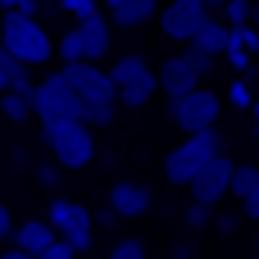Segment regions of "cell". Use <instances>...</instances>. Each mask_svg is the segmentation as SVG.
Masks as SVG:
<instances>
[{"label":"cell","instance_id":"obj_20","mask_svg":"<svg viewBox=\"0 0 259 259\" xmlns=\"http://www.w3.org/2000/svg\"><path fill=\"white\" fill-rule=\"evenodd\" d=\"M55 50H59V59H64V64H82V59H87V50H82V32H77V27H73V32H64Z\"/></svg>","mask_w":259,"mask_h":259},{"label":"cell","instance_id":"obj_6","mask_svg":"<svg viewBox=\"0 0 259 259\" xmlns=\"http://www.w3.org/2000/svg\"><path fill=\"white\" fill-rule=\"evenodd\" d=\"M64 77H68V87H73L82 100L118 105V87H114V77H109L105 68H96L91 59H82V64H64Z\"/></svg>","mask_w":259,"mask_h":259},{"label":"cell","instance_id":"obj_1","mask_svg":"<svg viewBox=\"0 0 259 259\" xmlns=\"http://www.w3.org/2000/svg\"><path fill=\"white\" fill-rule=\"evenodd\" d=\"M219 155H223V132H214V127L191 132V137L164 159V178H168L173 187H191V178H196L209 159H219Z\"/></svg>","mask_w":259,"mask_h":259},{"label":"cell","instance_id":"obj_9","mask_svg":"<svg viewBox=\"0 0 259 259\" xmlns=\"http://www.w3.org/2000/svg\"><path fill=\"white\" fill-rule=\"evenodd\" d=\"M232 159L228 155H219V159H209L196 178H191V200H205V205H219L223 196H228V187H232Z\"/></svg>","mask_w":259,"mask_h":259},{"label":"cell","instance_id":"obj_26","mask_svg":"<svg viewBox=\"0 0 259 259\" xmlns=\"http://www.w3.org/2000/svg\"><path fill=\"white\" fill-rule=\"evenodd\" d=\"M182 59H187V64H191V68L200 73V77H205V73L214 68V55H205L200 46H187V50H182Z\"/></svg>","mask_w":259,"mask_h":259},{"label":"cell","instance_id":"obj_25","mask_svg":"<svg viewBox=\"0 0 259 259\" xmlns=\"http://www.w3.org/2000/svg\"><path fill=\"white\" fill-rule=\"evenodd\" d=\"M250 14H255V5L250 0H228V27H241V23H250Z\"/></svg>","mask_w":259,"mask_h":259},{"label":"cell","instance_id":"obj_19","mask_svg":"<svg viewBox=\"0 0 259 259\" xmlns=\"http://www.w3.org/2000/svg\"><path fill=\"white\" fill-rule=\"evenodd\" d=\"M0 114H5L9 123L27 118V114H32V96H23V91H9V96H0Z\"/></svg>","mask_w":259,"mask_h":259},{"label":"cell","instance_id":"obj_13","mask_svg":"<svg viewBox=\"0 0 259 259\" xmlns=\"http://www.w3.org/2000/svg\"><path fill=\"white\" fill-rule=\"evenodd\" d=\"M187 46H200L205 55H214V59H219V55H228V46H232V27H228V23H219V18L209 14V18H205V27H200Z\"/></svg>","mask_w":259,"mask_h":259},{"label":"cell","instance_id":"obj_27","mask_svg":"<svg viewBox=\"0 0 259 259\" xmlns=\"http://www.w3.org/2000/svg\"><path fill=\"white\" fill-rule=\"evenodd\" d=\"M59 5H64V14H73L77 23H82V18H91V14H100V9H96V0H59Z\"/></svg>","mask_w":259,"mask_h":259},{"label":"cell","instance_id":"obj_34","mask_svg":"<svg viewBox=\"0 0 259 259\" xmlns=\"http://www.w3.org/2000/svg\"><path fill=\"white\" fill-rule=\"evenodd\" d=\"M14 237V219H9V209L0 205V241H9Z\"/></svg>","mask_w":259,"mask_h":259},{"label":"cell","instance_id":"obj_39","mask_svg":"<svg viewBox=\"0 0 259 259\" xmlns=\"http://www.w3.org/2000/svg\"><path fill=\"white\" fill-rule=\"evenodd\" d=\"M250 114H255V123H259V100H255V105H250Z\"/></svg>","mask_w":259,"mask_h":259},{"label":"cell","instance_id":"obj_14","mask_svg":"<svg viewBox=\"0 0 259 259\" xmlns=\"http://www.w3.org/2000/svg\"><path fill=\"white\" fill-rule=\"evenodd\" d=\"M55 237H59V232H55L50 223H41V219H32V223H18L9 241H14L18 250H27V255H41V250H46V246H50Z\"/></svg>","mask_w":259,"mask_h":259},{"label":"cell","instance_id":"obj_29","mask_svg":"<svg viewBox=\"0 0 259 259\" xmlns=\"http://www.w3.org/2000/svg\"><path fill=\"white\" fill-rule=\"evenodd\" d=\"M59 168L64 164H36V182L41 187H59Z\"/></svg>","mask_w":259,"mask_h":259},{"label":"cell","instance_id":"obj_36","mask_svg":"<svg viewBox=\"0 0 259 259\" xmlns=\"http://www.w3.org/2000/svg\"><path fill=\"white\" fill-rule=\"evenodd\" d=\"M0 259H36V255H27V250H18V246H9V250H5Z\"/></svg>","mask_w":259,"mask_h":259},{"label":"cell","instance_id":"obj_33","mask_svg":"<svg viewBox=\"0 0 259 259\" xmlns=\"http://www.w3.org/2000/svg\"><path fill=\"white\" fill-rule=\"evenodd\" d=\"M228 64H232V68H246V64H250V55H246L241 46H228Z\"/></svg>","mask_w":259,"mask_h":259},{"label":"cell","instance_id":"obj_16","mask_svg":"<svg viewBox=\"0 0 259 259\" xmlns=\"http://www.w3.org/2000/svg\"><path fill=\"white\" fill-rule=\"evenodd\" d=\"M155 87H159V77H155V73H146V77H137V82L118 87V105H127V109H141V105L155 96Z\"/></svg>","mask_w":259,"mask_h":259},{"label":"cell","instance_id":"obj_35","mask_svg":"<svg viewBox=\"0 0 259 259\" xmlns=\"http://www.w3.org/2000/svg\"><path fill=\"white\" fill-rule=\"evenodd\" d=\"M219 232H223V237H232V232H237V219H232V214H223V219H219Z\"/></svg>","mask_w":259,"mask_h":259},{"label":"cell","instance_id":"obj_30","mask_svg":"<svg viewBox=\"0 0 259 259\" xmlns=\"http://www.w3.org/2000/svg\"><path fill=\"white\" fill-rule=\"evenodd\" d=\"M36 5H41V0H0L5 14H32V18H36Z\"/></svg>","mask_w":259,"mask_h":259},{"label":"cell","instance_id":"obj_11","mask_svg":"<svg viewBox=\"0 0 259 259\" xmlns=\"http://www.w3.org/2000/svg\"><path fill=\"white\" fill-rule=\"evenodd\" d=\"M150 205H155V196H150L146 187H137V182H114V187H109V209H114L118 219H141Z\"/></svg>","mask_w":259,"mask_h":259},{"label":"cell","instance_id":"obj_43","mask_svg":"<svg viewBox=\"0 0 259 259\" xmlns=\"http://www.w3.org/2000/svg\"><path fill=\"white\" fill-rule=\"evenodd\" d=\"M255 164H259V159H255Z\"/></svg>","mask_w":259,"mask_h":259},{"label":"cell","instance_id":"obj_40","mask_svg":"<svg viewBox=\"0 0 259 259\" xmlns=\"http://www.w3.org/2000/svg\"><path fill=\"white\" fill-rule=\"evenodd\" d=\"M250 23H255V27H259V5H255V14H250Z\"/></svg>","mask_w":259,"mask_h":259},{"label":"cell","instance_id":"obj_12","mask_svg":"<svg viewBox=\"0 0 259 259\" xmlns=\"http://www.w3.org/2000/svg\"><path fill=\"white\" fill-rule=\"evenodd\" d=\"M77 32H82L87 59H105V50H109V18H105V14H91V18L77 23Z\"/></svg>","mask_w":259,"mask_h":259},{"label":"cell","instance_id":"obj_3","mask_svg":"<svg viewBox=\"0 0 259 259\" xmlns=\"http://www.w3.org/2000/svg\"><path fill=\"white\" fill-rule=\"evenodd\" d=\"M46 132V146H50V155H55V164H64V168H87L91 159H96V132L82 123V118H64V123H41Z\"/></svg>","mask_w":259,"mask_h":259},{"label":"cell","instance_id":"obj_8","mask_svg":"<svg viewBox=\"0 0 259 259\" xmlns=\"http://www.w3.org/2000/svg\"><path fill=\"white\" fill-rule=\"evenodd\" d=\"M205 18H209L205 0H168V5H164V18H159V27H164L173 41H191V36L205 27Z\"/></svg>","mask_w":259,"mask_h":259},{"label":"cell","instance_id":"obj_18","mask_svg":"<svg viewBox=\"0 0 259 259\" xmlns=\"http://www.w3.org/2000/svg\"><path fill=\"white\" fill-rule=\"evenodd\" d=\"M255 187H259V164H237V168H232V187H228V191H232L237 200H246Z\"/></svg>","mask_w":259,"mask_h":259},{"label":"cell","instance_id":"obj_5","mask_svg":"<svg viewBox=\"0 0 259 259\" xmlns=\"http://www.w3.org/2000/svg\"><path fill=\"white\" fill-rule=\"evenodd\" d=\"M219 109H223V100H219L214 91H205V87H196L191 96H173V100H168V118H173L182 132H205V127H214V123H219Z\"/></svg>","mask_w":259,"mask_h":259},{"label":"cell","instance_id":"obj_7","mask_svg":"<svg viewBox=\"0 0 259 259\" xmlns=\"http://www.w3.org/2000/svg\"><path fill=\"white\" fill-rule=\"evenodd\" d=\"M46 223H50L73 250H87V246H91V228H96V219L87 214V205H77V200H55Z\"/></svg>","mask_w":259,"mask_h":259},{"label":"cell","instance_id":"obj_32","mask_svg":"<svg viewBox=\"0 0 259 259\" xmlns=\"http://www.w3.org/2000/svg\"><path fill=\"white\" fill-rule=\"evenodd\" d=\"M241 214H246V219H255V223H259V187L250 191V196H246V200H241Z\"/></svg>","mask_w":259,"mask_h":259},{"label":"cell","instance_id":"obj_15","mask_svg":"<svg viewBox=\"0 0 259 259\" xmlns=\"http://www.w3.org/2000/svg\"><path fill=\"white\" fill-rule=\"evenodd\" d=\"M105 5H109V18L118 27H141V23L155 18V5L159 0H105Z\"/></svg>","mask_w":259,"mask_h":259},{"label":"cell","instance_id":"obj_17","mask_svg":"<svg viewBox=\"0 0 259 259\" xmlns=\"http://www.w3.org/2000/svg\"><path fill=\"white\" fill-rule=\"evenodd\" d=\"M150 73V64L141 59V55H123L114 68H109V77H114V87H127V82H137V77H146Z\"/></svg>","mask_w":259,"mask_h":259},{"label":"cell","instance_id":"obj_24","mask_svg":"<svg viewBox=\"0 0 259 259\" xmlns=\"http://www.w3.org/2000/svg\"><path fill=\"white\" fill-rule=\"evenodd\" d=\"M109 259H146V241H141V237H123V241L109 250Z\"/></svg>","mask_w":259,"mask_h":259},{"label":"cell","instance_id":"obj_2","mask_svg":"<svg viewBox=\"0 0 259 259\" xmlns=\"http://www.w3.org/2000/svg\"><path fill=\"white\" fill-rule=\"evenodd\" d=\"M0 41L9 46L14 59H23L27 68H36V64H46V59L55 55V41L46 36V27H41L32 14H5V18H0Z\"/></svg>","mask_w":259,"mask_h":259},{"label":"cell","instance_id":"obj_23","mask_svg":"<svg viewBox=\"0 0 259 259\" xmlns=\"http://www.w3.org/2000/svg\"><path fill=\"white\" fill-rule=\"evenodd\" d=\"M232 46H241L246 55H255V50H259V27H255V23H241V27H232Z\"/></svg>","mask_w":259,"mask_h":259},{"label":"cell","instance_id":"obj_42","mask_svg":"<svg viewBox=\"0 0 259 259\" xmlns=\"http://www.w3.org/2000/svg\"><path fill=\"white\" fill-rule=\"evenodd\" d=\"M159 5H168V0H159Z\"/></svg>","mask_w":259,"mask_h":259},{"label":"cell","instance_id":"obj_41","mask_svg":"<svg viewBox=\"0 0 259 259\" xmlns=\"http://www.w3.org/2000/svg\"><path fill=\"white\" fill-rule=\"evenodd\" d=\"M255 255H259V237H255Z\"/></svg>","mask_w":259,"mask_h":259},{"label":"cell","instance_id":"obj_4","mask_svg":"<svg viewBox=\"0 0 259 259\" xmlns=\"http://www.w3.org/2000/svg\"><path fill=\"white\" fill-rule=\"evenodd\" d=\"M32 114L41 123H64V118H82V96L68 87L64 73H46L32 91Z\"/></svg>","mask_w":259,"mask_h":259},{"label":"cell","instance_id":"obj_31","mask_svg":"<svg viewBox=\"0 0 259 259\" xmlns=\"http://www.w3.org/2000/svg\"><path fill=\"white\" fill-rule=\"evenodd\" d=\"M228 100H232V105H255V96H250L246 82H232V87H228Z\"/></svg>","mask_w":259,"mask_h":259},{"label":"cell","instance_id":"obj_21","mask_svg":"<svg viewBox=\"0 0 259 259\" xmlns=\"http://www.w3.org/2000/svg\"><path fill=\"white\" fill-rule=\"evenodd\" d=\"M114 118V105H96V100H82V123L87 127H105Z\"/></svg>","mask_w":259,"mask_h":259},{"label":"cell","instance_id":"obj_28","mask_svg":"<svg viewBox=\"0 0 259 259\" xmlns=\"http://www.w3.org/2000/svg\"><path fill=\"white\" fill-rule=\"evenodd\" d=\"M73 255H77V250H73L64 237H55V241H50V246H46V250H41L36 259H73Z\"/></svg>","mask_w":259,"mask_h":259},{"label":"cell","instance_id":"obj_10","mask_svg":"<svg viewBox=\"0 0 259 259\" xmlns=\"http://www.w3.org/2000/svg\"><path fill=\"white\" fill-rule=\"evenodd\" d=\"M200 87V73L182 59V55H173V59H164V68H159V91L173 100V96H191Z\"/></svg>","mask_w":259,"mask_h":259},{"label":"cell","instance_id":"obj_38","mask_svg":"<svg viewBox=\"0 0 259 259\" xmlns=\"http://www.w3.org/2000/svg\"><path fill=\"white\" fill-rule=\"evenodd\" d=\"M0 91H9V77H5V68H0Z\"/></svg>","mask_w":259,"mask_h":259},{"label":"cell","instance_id":"obj_37","mask_svg":"<svg viewBox=\"0 0 259 259\" xmlns=\"http://www.w3.org/2000/svg\"><path fill=\"white\" fill-rule=\"evenodd\" d=\"M205 9L214 14V9H228V0H205Z\"/></svg>","mask_w":259,"mask_h":259},{"label":"cell","instance_id":"obj_22","mask_svg":"<svg viewBox=\"0 0 259 259\" xmlns=\"http://www.w3.org/2000/svg\"><path fill=\"white\" fill-rule=\"evenodd\" d=\"M182 219H187V228H209V223H214V205H205V200H191Z\"/></svg>","mask_w":259,"mask_h":259}]
</instances>
